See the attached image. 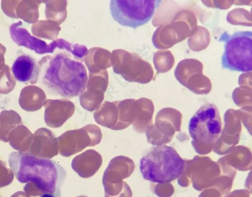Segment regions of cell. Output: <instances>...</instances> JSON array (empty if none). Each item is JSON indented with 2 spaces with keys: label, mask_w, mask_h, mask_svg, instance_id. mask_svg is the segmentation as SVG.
Returning <instances> with one entry per match:
<instances>
[{
  "label": "cell",
  "mask_w": 252,
  "mask_h": 197,
  "mask_svg": "<svg viewBox=\"0 0 252 197\" xmlns=\"http://www.w3.org/2000/svg\"><path fill=\"white\" fill-rule=\"evenodd\" d=\"M38 66L42 83L52 93L72 98L85 90L88 79L86 67L69 54L60 53L46 56Z\"/></svg>",
  "instance_id": "cell-1"
},
{
  "label": "cell",
  "mask_w": 252,
  "mask_h": 197,
  "mask_svg": "<svg viewBox=\"0 0 252 197\" xmlns=\"http://www.w3.org/2000/svg\"><path fill=\"white\" fill-rule=\"evenodd\" d=\"M8 163L20 183L31 181L42 194L49 193L60 197L66 173L55 161L28 153L13 152L8 156Z\"/></svg>",
  "instance_id": "cell-2"
},
{
  "label": "cell",
  "mask_w": 252,
  "mask_h": 197,
  "mask_svg": "<svg viewBox=\"0 0 252 197\" xmlns=\"http://www.w3.org/2000/svg\"><path fill=\"white\" fill-rule=\"evenodd\" d=\"M143 177L157 183H166L183 173L185 162L172 147L166 145L153 146L140 161Z\"/></svg>",
  "instance_id": "cell-3"
},
{
  "label": "cell",
  "mask_w": 252,
  "mask_h": 197,
  "mask_svg": "<svg viewBox=\"0 0 252 197\" xmlns=\"http://www.w3.org/2000/svg\"><path fill=\"white\" fill-rule=\"evenodd\" d=\"M224 42V50L221 57L223 68L244 72L252 69V33L239 31L229 34H222L220 38Z\"/></svg>",
  "instance_id": "cell-4"
},
{
  "label": "cell",
  "mask_w": 252,
  "mask_h": 197,
  "mask_svg": "<svg viewBox=\"0 0 252 197\" xmlns=\"http://www.w3.org/2000/svg\"><path fill=\"white\" fill-rule=\"evenodd\" d=\"M160 0H111L112 18L121 25L135 29L149 22L159 7Z\"/></svg>",
  "instance_id": "cell-5"
},
{
  "label": "cell",
  "mask_w": 252,
  "mask_h": 197,
  "mask_svg": "<svg viewBox=\"0 0 252 197\" xmlns=\"http://www.w3.org/2000/svg\"><path fill=\"white\" fill-rule=\"evenodd\" d=\"M190 137L204 144L215 143L220 136L222 125L220 112L213 104L201 106L190 118L188 127Z\"/></svg>",
  "instance_id": "cell-6"
},
{
  "label": "cell",
  "mask_w": 252,
  "mask_h": 197,
  "mask_svg": "<svg viewBox=\"0 0 252 197\" xmlns=\"http://www.w3.org/2000/svg\"><path fill=\"white\" fill-rule=\"evenodd\" d=\"M111 55L113 71L126 81L145 84L152 79V66L137 54L118 49L114 50Z\"/></svg>",
  "instance_id": "cell-7"
},
{
  "label": "cell",
  "mask_w": 252,
  "mask_h": 197,
  "mask_svg": "<svg viewBox=\"0 0 252 197\" xmlns=\"http://www.w3.org/2000/svg\"><path fill=\"white\" fill-rule=\"evenodd\" d=\"M134 164L129 158L119 156L112 159L102 178L105 197H124L129 186L123 181L133 171Z\"/></svg>",
  "instance_id": "cell-8"
},
{
  "label": "cell",
  "mask_w": 252,
  "mask_h": 197,
  "mask_svg": "<svg viewBox=\"0 0 252 197\" xmlns=\"http://www.w3.org/2000/svg\"><path fill=\"white\" fill-rule=\"evenodd\" d=\"M102 133L95 125H87L82 128L67 131L57 139L59 153L64 157L75 154L89 146L100 142Z\"/></svg>",
  "instance_id": "cell-9"
},
{
  "label": "cell",
  "mask_w": 252,
  "mask_h": 197,
  "mask_svg": "<svg viewBox=\"0 0 252 197\" xmlns=\"http://www.w3.org/2000/svg\"><path fill=\"white\" fill-rule=\"evenodd\" d=\"M203 66L199 61L186 59L177 66L174 75L183 86L196 94H207L211 89L210 80L202 73Z\"/></svg>",
  "instance_id": "cell-10"
},
{
  "label": "cell",
  "mask_w": 252,
  "mask_h": 197,
  "mask_svg": "<svg viewBox=\"0 0 252 197\" xmlns=\"http://www.w3.org/2000/svg\"><path fill=\"white\" fill-rule=\"evenodd\" d=\"M75 111L74 103L67 99H49L45 113L46 124L52 128L61 127Z\"/></svg>",
  "instance_id": "cell-11"
},
{
  "label": "cell",
  "mask_w": 252,
  "mask_h": 197,
  "mask_svg": "<svg viewBox=\"0 0 252 197\" xmlns=\"http://www.w3.org/2000/svg\"><path fill=\"white\" fill-rule=\"evenodd\" d=\"M102 163L100 154L94 150L89 149L74 158L71 167L79 176L87 178L97 171Z\"/></svg>",
  "instance_id": "cell-12"
},
{
  "label": "cell",
  "mask_w": 252,
  "mask_h": 197,
  "mask_svg": "<svg viewBox=\"0 0 252 197\" xmlns=\"http://www.w3.org/2000/svg\"><path fill=\"white\" fill-rule=\"evenodd\" d=\"M11 69L15 78L22 83H35L39 77V66L29 55H23L18 57L14 62Z\"/></svg>",
  "instance_id": "cell-13"
},
{
  "label": "cell",
  "mask_w": 252,
  "mask_h": 197,
  "mask_svg": "<svg viewBox=\"0 0 252 197\" xmlns=\"http://www.w3.org/2000/svg\"><path fill=\"white\" fill-rule=\"evenodd\" d=\"M112 55L108 50L94 47L88 50L84 61L89 73H96L112 66Z\"/></svg>",
  "instance_id": "cell-14"
},
{
  "label": "cell",
  "mask_w": 252,
  "mask_h": 197,
  "mask_svg": "<svg viewBox=\"0 0 252 197\" xmlns=\"http://www.w3.org/2000/svg\"><path fill=\"white\" fill-rule=\"evenodd\" d=\"M118 101H104L94 113L98 125L115 130L118 122Z\"/></svg>",
  "instance_id": "cell-15"
},
{
  "label": "cell",
  "mask_w": 252,
  "mask_h": 197,
  "mask_svg": "<svg viewBox=\"0 0 252 197\" xmlns=\"http://www.w3.org/2000/svg\"><path fill=\"white\" fill-rule=\"evenodd\" d=\"M134 100L133 98H127L118 101V122L115 131L124 130L134 121Z\"/></svg>",
  "instance_id": "cell-16"
},
{
  "label": "cell",
  "mask_w": 252,
  "mask_h": 197,
  "mask_svg": "<svg viewBox=\"0 0 252 197\" xmlns=\"http://www.w3.org/2000/svg\"><path fill=\"white\" fill-rule=\"evenodd\" d=\"M104 93L96 89L86 88L80 95V105L84 109L89 111L96 110L104 99Z\"/></svg>",
  "instance_id": "cell-17"
},
{
  "label": "cell",
  "mask_w": 252,
  "mask_h": 197,
  "mask_svg": "<svg viewBox=\"0 0 252 197\" xmlns=\"http://www.w3.org/2000/svg\"><path fill=\"white\" fill-rule=\"evenodd\" d=\"M47 2L46 18L58 25L61 24L67 17V1L65 0H57L48 1Z\"/></svg>",
  "instance_id": "cell-18"
},
{
  "label": "cell",
  "mask_w": 252,
  "mask_h": 197,
  "mask_svg": "<svg viewBox=\"0 0 252 197\" xmlns=\"http://www.w3.org/2000/svg\"><path fill=\"white\" fill-rule=\"evenodd\" d=\"M153 62L157 72H165L172 68L174 59L169 51H158L154 53Z\"/></svg>",
  "instance_id": "cell-19"
},
{
  "label": "cell",
  "mask_w": 252,
  "mask_h": 197,
  "mask_svg": "<svg viewBox=\"0 0 252 197\" xmlns=\"http://www.w3.org/2000/svg\"><path fill=\"white\" fill-rule=\"evenodd\" d=\"M108 73L106 69L96 73H89L86 88L96 89L105 92L108 87Z\"/></svg>",
  "instance_id": "cell-20"
},
{
  "label": "cell",
  "mask_w": 252,
  "mask_h": 197,
  "mask_svg": "<svg viewBox=\"0 0 252 197\" xmlns=\"http://www.w3.org/2000/svg\"><path fill=\"white\" fill-rule=\"evenodd\" d=\"M41 197H55L53 195L49 193H44L41 195Z\"/></svg>",
  "instance_id": "cell-21"
},
{
  "label": "cell",
  "mask_w": 252,
  "mask_h": 197,
  "mask_svg": "<svg viewBox=\"0 0 252 197\" xmlns=\"http://www.w3.org/2000/svg\"><path fill=\"white\" fill-rule=\"evenodd\" d=\"M87 197L82 196H79V197Z\"/></svg>",
  "instance_id": "cell-22"
}]
</instances>
